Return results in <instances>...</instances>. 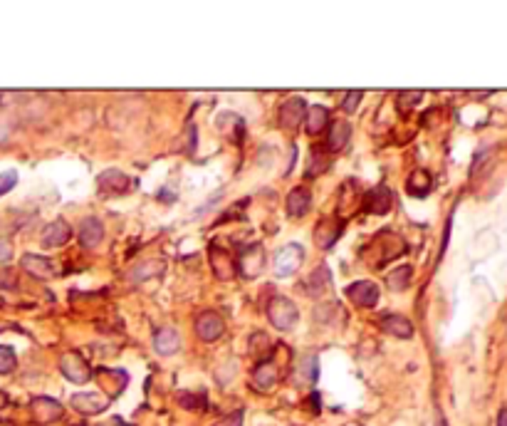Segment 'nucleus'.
I'll list each match as a JSON object with an SVG mask.
<instances>
[{"label": "nucleus", "mask_w": 507, "mask_h": 426, "mask_svg": "<svg viewBox=\"0 0 507 426\" xmlns=\"http://www.w3.org/2000/svg\"><path fill=\"white\" fill-rule=\"evenodd\" d=\"M267 317H270L272 327H278V330L288 332L292 330L295 325L299 322V310L290 298L285 295H278V298H272L270 305H267Z\"/></svg>", "instance_id": "1"}, {"label": "nucleus", "mask_w": 507, "mask_h": 426, "mask_svg": "<svg viewBox=\"0 0 507 426\" xmlns=\"http://www.w3.org/2000/svg\"><path fill=\"white\" fill-rule=\"evenodd\" d=\"M304 263V248L299 243H288L285 248H280L275 255V273L278 278H288V275L297 273L299 265Z\"/></svg>", "instance_id": "2"}, {"label": "nucleus", "mask_w": 507, "mask_h": 426, "mask_svg": "<svg viewBox=\"0 0 507 426\" xmlns=\"http://www.w3.org/2000/svg\"><path fill=\"white\" fill-rule=\"evenodd\" d=\"M97 186L104 196H121L126 191L136 189V181H131L126 174H121L119 168H107L97 176Z\"/></svg>", "instance_id": "3"}, {"label": "nucleus", "mask_w": 507, "mask_h": 426, "mask_svg": "<svg viewBox=\"0 0 507 426\" xmlns=\"http://www.w3.org/2000/svg\"><path fill=\"white\" fill-rule=\"evenodd\" d=\"M60 369H62L65 377H67L69 382H74V385H84V382L92 379V367H89L87 359L77 352L62 354V359H60Z\"/></svg>", "instance_id": "4"}, {"label": "nucleus", "mask_w": 507, "mask_h": 426, "mask_svg": "<svg viewBox=\"0 0 507 426\" xmlns=\"http://www.w3.org/2000/svg\"><path fill=\"white\" fill-rule=\"evenodd\" d=\"M223 332H225V322L218 312L205 310L201 312L198 320H196V335H198L203 342H215V340H220Z\"/></svg>", "instance_id": "5"}, {"label": "nucleus", "mask_w": 507, "mask_h": 426, "mask_svg": "<svg viewBox=\"0 0 507 426\" xmlns=\"http://www.w3.org/2000/svg\"><path fill=\"white\" fill-rule=\"evenodd\" d=\"M391 208H393V191L388 189L386 184L374 186V189L364 196V211H369V213L386 216Z\"/></svg>", "instance_id": "6"}, {"label": "nucleus", "mask_w": 507, "mask_h": 426, "mask_svg": "<svg viewBox=\"0 0 507 426\" xmlns=\"http://www.w3.org/2000/svg\"><path fill=\"white\" fill-rule=\"evenodd\" d=\"M210 268L218 280H233L238 273V260L230 255L225 248L210 246Z\"/></svg>", "instance_id": "7"}, {"label": "nucleus", "mask_w": 507, "mask_h": 426, "mask_svg": "<svg viewBox=\"0 0 507 426\" xmlns=\"http://www.w3.org/2000/svg\"><path fill=\"white\" fill-rule=\"evenodd\" d=\"M344 293L351 302H356V305H361V307H374L379 302V285L374 283V280H359V283H351Z\"/></svg>", "instance_id": "8"}, {"label": "nucleus", "mask_w": 507, "mask_h": 426, "mask_svg": "<svg viewBox=\"0 0 507 426\" xmlns=\"http://www.w3.org/2000/svg\"><path fill=\"white\" fill-rule=\"evenodd\" d=\"M304 117H307V105H304L302 97H290V100H285L283 107H280V124H283L285 129H292L295 132L304 121Z\"/></svg>", "instance_id": "9"}, {"label": "nucleus", "mask_w": 507, "mask_h": 426, "mask_svg": "<svg viewBox=\"0 0 507 426\" xmlns=\"http://www.w3.org/2000/svg\"><path fill=\"white\" fill-rule=\"evenodd\" d=\"M238 265H241V273L245 275V278H255V275H260V270L265 268V253H262L260 243L243 248L241 258H238Z\"/></svg>", "instance_id": "10"}, {"label": "nucleus", "mask_w": 507, "mask_h": 426, "mask_svg": "<svg viewBox=\"0 0 507 426\" xmlns=\"http://www.w3.org/2000/svg\"><path fill=\"white\" fill-rule=\"evenodd\" d=\"M32 416L40 424H50V421H58L62 416V404L58 399H50V397H37L32 399Z\"/></svg>", "instance_id": "11"}, {"label": "nucleus", "mask_w": 507, "mask_h": 426, "mask_svg": "<svg viewBox=\"0 0 507 426\" xmlns=\"http://www.w3.org/2000/svg\"><path fill=\"white\" fill-rule=\"evenodd\" d=\"M69 236H72V228H69L67 221H62V218H58V221H53L50 226H45V231H42V246L45 248H60L65 246V243L69 241Z\"/></svg>", "instance_id": "12"}, {"label": "nucleus", "mask_w": 507, "mask_h": 426, "mask_svg": "<svg viewBox=\"0 0 507 426\" xmlns=\"http://www.w3.org/2000/svg\"><path fill=\"white\" fill-rule=\"evenodd\" d=\"M252 385H255L260 392H270L272 387L278 385V369H275L272 359L265 357L257 362L255 372H252Z\"/></svg>", "instance_id": "13"}, {"label": "nucleus", "mask_w": 507, "mask_h": 426, "mask_svg": "<svg viewBox=\"0 0 507 426\" xmlns=\"http://www.w3.org/2000/svg\"><path fill=\"white\" fill-rule=\"evenodd\" d=\"M312 206V191L307 186H297L288 194V213L292 218H302Z\"/></svg>", "instance_id": "14"}, {"label": "nucleus", "mask_w": 507, "mask_h": 426, "mask_svg": "<svg viewBox=\"0 0 507 426\" xmlns=\"http://www.w3.org/2000/svg\"><path fill=\"white\" fill-rule=\"evenodd\" d=\"M330 124V109L322 105H312L307 107V117H304V129H307L309 137H317L322 134Z\"/></svg>", "instance_id": "15"}, {"label": "nucleus", "mask_w": 507, "mask_h": 426, "mask_svg": "<svg viewBox=\"0 0 507 426\" xmlns=\"http://www.w3.org/2000/svg\"><path fill=\"white\" fill-rule=\"evenodd\" d=\"M104 238V226H102L100 218H84L79 223V243L84 248H97Z\"/></svg>", "instance_id": "16"}, {"label": "nucleus", "mask_w": 507, "mask_h": 426, "mask_svg": "<svg viewBox=\"0 0 507 426\" xmlns=\"http://www.w3.org/2000/svg\"><path fill=\"white\" fill-rule=\"evenodd\" d=\"M22 268L27 270L30 275H35L37 280H50L55 275V265L50 258H42V255H22Z\"/></svg>", "instance_id": "17"}, {"label": "nucleus", "mask_w": 507, "mask_h": 426, "mask_svg": "<svg viewBox=\"0 0 507 426\" xmlns=\"http://www.w3.org/2000/svg\"><path fill=\"white\" fill-rule=\"evenodd\" d=\"M342 228L344 223L342 221H332V218H325V221H319L317 231H314V238H317V246L319 248H332L337 243V238L342 236Z\"/></svg>", "instance_id": "18"}, {"label": "nucleus", "mask_w": 507, "mask_h": 426, "mask_svg": "<svg viewBox=\"0 0 507 426\" xmlns=\"http://www.w3.org/2000/svg\"><path fill=\"white\" fill-rule=\"evenodd\" d=\"M154 350L158 354H173L181 350V335L173 327H163L154 335Z\"/></svg>", "instance_id": "19"}, {"label": "nucleus", "mask_w": 507, "mask_h": 426, "mask_svg": "<svg viewBox=\"0 0 507 426\" xmlns=\"http://www.w3.org/2000/svg\"><path fill=\"white\" fill-rule=\"evenodd\" d=\"M381 327L388 335L398 337V340H411L413 337V325L408 317L403 315H384L381 317Z\"/></svg>", "instance_id": "20"}, {"label": "nucleus", "mask_w": 507, "mask_h": 426, "mask_svg": "<svg viewBox=\"0 0 507 426\" xmlns=\"http://www.w3.org/2000/svg\"><path fill=\"white\" fill-rule=\"evenodd\" d=\"M351 139V124L349 121H332L330 137H327V152H339L346 147V142Z\"/></svg>", "instance_id": "21"}, {"label": "nucleus", "mask_w": 507, "mask_h": 426, "mask_svg": "<svg viewBox=\"0 0 507 426\" xmlns=\"http://www.w3.org/2000/svg\"><path fill=\"white\" fill-rule=\"evenodd\" d=\"M69 404L79 411V414H100L107 409V399H102L100 394H74Z\"/></svg>", "instance_id": "22"}, {"label": "nucleus", "mask_w": 507, "mask_h": 426, "mask_svg": "<svg viewBox=\"0 0 507 426\" xmlns=\"http://www.w3.org/2000/svg\"><path fill=\"white\" fill-rule=\"evenodd\" d=\"M330 280H332L330 268H327V265H319V268L314 270V273L307 278V285H304V293L312 295V298H322V293H325V290H327Z\"/></svg>", "instance_id": "23"}, {"label": "nucleus", "mask_w": 507, "mask_h": 426, "mask_svg": "<svg viewBox=\"0 0 507 426\" xmlns=\"http://www.w3.org/2000/svg\"><path fill=\"white\" fill-rule=\"evenodd\" d=\"M431 186H433V179H431L428 171H424V168H419V171H413L411 176H408V194L411 196H419V199H424L426 194L431 191Z\"/></svg>", "instance_id": "24"}, {"label": "nucleus", "mask_w": 507, "mask_h": 426, "mask_svg": "<svg viewBox=\"0 0 507 426\" xmlns=\"http://www.w3.org/2000/svg\"><path fill=\"white\" fill-rule=\"evenodd\" d=\"M330 164H332V159H330V154H327V149H319V147H314V149H312V154H309L307 179H309V176H319V174H325L327 168H330Z\"/></svg>", "instance_id": "25"}, {"label": "nucleus", "mask_w": 507, "mask_h": 426, "mask_svg": "<svg viewBox=\"0 0 507 426\" xmlns=\"http://www.w3.org/2000/svg\"><path fill=\"white\" fill-rule=\"evenodd\" d=\"M411 278H413L411 265H401V268H396V270H391V273H388L386 285H388V290H393V293H401V290L408 288Z\"/></svg>", "instance_id": "26"}, {"label": "nucleus", "mask_w": 507, "mask_h": 426, "mask_svg": "<svg viewBox=\"0 0 507 426\" xmlns=\"http://www.w3.org/2000/svg\"><path fill=\"white\" fill-rule=\"evenodd\" d=\"M421 92L413 90V92H401V95L396 97V109L401 112V114H408V109H413V107L421 102Z\"/></svg>", "instance_id": "27"}, {"label": "nucleus", "mask_w": 507, "mask_h": 426, "mask_svg": "<svg viewBox=\"0 0 507 426\" xmlns=\"http://www.w3.org/2000/svg\"><path fill=\"white\" fill-rule=\"evenodd\" d=\"M15 364H18V359H15L13 347L0 345V374H11L13 369H15Z\"/></svg>", "instance_id": "28"}, {"label": "nucleus", "mask_w": 507, "mask_h": 426, "mask_svg": "<svg viewBox=\"0 0 507 426\" xmlns=\"http://www.w3.org/2000/svg\"><path fill=\"white\" fill-rule=\"evenodd\" d=\"M15 184H18V171H3L0 174V196H6L11 189H15Z\"/></svg>", "instance_id": "29"}, {"label": "nucleus", "mask_w": 507, "mask_h": 426, "mask_svg": "<svg viewBox=\"0 0 507 426\" xmlns=\"http://www.w3.org/2000/svg\"><path fill=\"white\" fill-rule=\"evenodd\" d=\"M361 97H364V92H359V90L349 92V95L344 97V102H342V109H344L346 114H351V112H356V107H359Z\"/></svg>", "instance_id": "30"}, {"label": "nucleus", "mask_w": 507, "mask_h": 426, "mask_svg": "<svg viewBox=\"0 0 507 426\" xmlns=\"http://www.w3.org/2000/svg\"><path fill=\"white\" fill-rule=\"evenodd\" d=\"M317 377H319V362H317V357H307L304 359V379L307 382H317Z\"/></svg>", "instance_id": "31"}, {"label": "nucleus", "mask_w": 507, "mask_h": 426, "mask_svg": "<svg viewBox=\"0 0 507 426\" xmlns=\"http://www.w3.org/2000/svg\"><path fill=\"white\" fill-rule=\"evenodd\" d=\"M215 426H243V411H236V414L225 416V419H220Z\"/></svg>", "instance_id": "32"}, {"label": "nucleus", "mask_w": 507, "mask_h": 426, "mask_svg": "<svg viewBox=\"0 0 507 426\" xmlns=\"http://www.w3.org/2000/svg\"><path fill=\"white\" fill-rule=\"evenodd\" d=\"M6 260H11V246L6 241H0V263H6Z\"/></svg>", "instance_id": "33"}, {"label": "nucleus", "mask_w": 507, "mask_h": 426, "mask_svg": "<svg viewBox=\"0 0 507 426\" xmlns=\"http://www.w3.org/2000/svg\"><path fill=\"white\" fill-rule=\"evenodd\" d=\"M497 426H507V409H502L500 414H497Z\"/></svg>", "instance_id": "34"}, {"label": "nucleus", "mask_w": 507, "mask_h": 426, "mask_svg": "<svg viewBox=\"0 0 507 426\" xmlns=\"http://www.w3.org/2000/svg\"><path fill=\"white\" fill-rule=\"evenodd\" d=\"M8 404V397H6V392H0V409Z\"/></svg>", "instance_id": "35"}, {"label": "nucleus", "mask_w": 507, "mask_h": 426, "mask_svg": "<svg viewBox=\"0 0 507 426\" xmlns=\"http://www.w3.org/2000/svg\"><path fill=\"white\" fill-rule=\"evenodd\" d=\"M111 426H134V424H126V421H121V419H114V424Z\"/></svg>", "instance_id": "36"}, {"label": "nucleus", "mask_w": 507, "mask_h": 426, "mask_svg": "<svg viewBox=\"0 0 507 426\" xmlns=\"http://www.w3.org/2000/svg\"><path fill=\"white\" fill-rule=\"evenodd\" d=\"M74 426H87V424H74Z\"/></svg>", "instance_id": "37"}]
</instances>
